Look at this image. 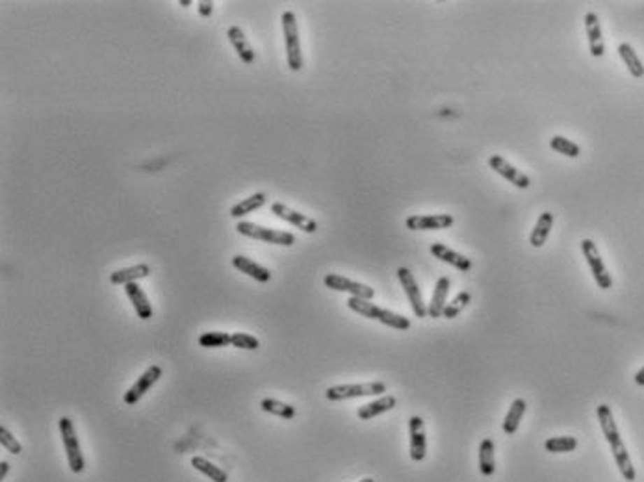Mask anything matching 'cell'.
I'll list each match as a JSON object with an SVG mask.
<instances>
[{
    "instance_id": "cell-1",
    "label": "cell",
    "mask_w": 644,
    "mask_h": 482,
    "mask_svg": "<svg viewBox=\"0 0 644 482\" xmlns=\"http://www.w3.org/2000/svg\"><path fill=\"white\" fill-rule=\"evenodd\" d=\"M596 414H598L600 427L601 430H603V436H606L607 444L611 447L613 458L617 462V466L618 469H620V473H622V477L628 482H634L635 477H637V473H635V467L634 464H631L628 449H626V445H624L622 441L620 430H618L617 423H615L611 408L607 407V404H600V407L596 408Z\"/></svg>"
},
{
    "instance_id": "cell-2",
    "label": "cell",
    "mask_w": 644,
    "mask_h": 482,
    "mask_svg": "<svg viewBox=\"0 0 644 482\" xmlns=\"http://www.w3.org/2000/svg\"><path fill=\"white\" fill-rule=\"evenodd\" d=\"M348 306L349 310L357 312V314L368 317V319H375V321L382 323V325H387L390 328H396V330H408L410 328V319H407L401 314H396V312L385 310L381 306L373 305L371 300L349 297Z\"/></svg>"
},
{
    "instance_id": "cell-3",
    "label": "cell",
    "mask_w": 644,
    "mask_h": 482,
    "mask_svg": "<svg viewBox=\"0 0 644 482\" xmlns=\"http://www.w3.org/2000/svg\"><path fill=\"white\" fill-rule=\"evenodd\" d=\"M280 22H282V32H285L288 67H290V71L297 73V71L303 69V52H301L299 27H297L296 13L294 11H285L282 17H280Z\"/></svg>"
},
{
    "instance_id": "cell-4",
    "label": "cell",
    "mask_w": 644,
    "mask_h": 482,
    "mask_svg": "<svg viewBox=\"0 0 644 482\" xmlns=\"http://www.w3.org/2000/svg\"><path fill=\"white\" fill-rule=\"evenodd\" d=\"M236 231L240 232L242 236L252 238V240L258 241H266V243H273V245L290 247L296 243V236H294L292 232L275 231V228L257 225V223H251V221H240L236 225Z\"/></svg>"
},
{
    "instance_id": "cell-5",
    "label": "cell",
    "mask_w": 644,
    "mask_h": 482,
    "mask_svg": "<svg viewBox=\"0 0 644 482\" xmlns=\"http://www.w3.org/2000/svg\"><path fill=\"white\" fill-rule=\"evenodd\" d=\"M59 432H62V441H64L65 453H67V462L73 473H82L86 469V462H84V455H82L80 441L76 436V429L73 421L69 418H62L58 421Z\"/></svg>"
},
{
    "instance_id": "cell-6",
    "label": "cell",
    "mask_w": 644,
    "mask_h": 482,
    "mask_svg": "<svg viewBox=\"0 0 644 482\" xmlns=\"http://www.w3.org/2000/svg\"><path fill=\"white\" fill-rule=\"evenodd\" d=\"M387 393L385 382H364V384H338L331 386L325 391L329 401H345V399H359V397L381 395Z\"/></svg>"
},
{
    "instance_id": "cell-7",
    "label": "cell",
    "mask_w": 644,
    "mask_h": 482,
    "mask_svg": "<svg viewBox=\"0 0 644 482\" xmlns=\"http://www.w3.org/2000/svg\"><path fill=\"white\" fill-rule=\"evenodd\" d=\"M581 251H583V256H585L587 263H589V268L592 271V277H594L596 284L600 289H611L613 288V279L609 271H607L606 263L601 260L600 251H598V247L592 240H583L581 241Z\"/></svg>"
},
{
    "instance_id": "cell-8",
    "label": "cell",
    "mask_w": 644,
    "mask_h": 482,
    "mask_svg": "<svg viewBox=\"0 0 644 482\" xmlns=\"http://www.w3.org/2000/svg\"><path fill=\"white\" fill-rule=\"evenodd\" d=\"M396 275L397 279H399V282H401L403 289H405V295H407L408 302H410V308H413L414 316L418 317V319H425V317L429 316V314H427V306H425L422 291H420L418 288V282L414 279V275L410 273V269L399 268Z\"/></svg>"
},
{
    "instance_id": "cell-9",
    "label": "cell",
    "mask_w": 644,
    "mask_h": 482,
    "mask_svg": "<svg viewBox=\"0 0 644 482\" xmlns=\"http://www.w3.org/2000/svg\"><path fill=\"white\" fill-rule=\"evenodd\" d=\"M323 284L327 286L329 289H334V291H344V293H349L351 297H359V299L371 300L373 297H375V289L366 284H360V282H355V280L348 279V277H342V275H334V273L325 275Z\"/></svg>"
},
{
    "instance_id": "cell-10",
    "label": "cell",
    "mask_w": 644,
    "mask_h": 482,
    "mask_svg": "<svg viewBox=\"0 0 644 482\" xmlns=\"http://www.w3.org/2000/svg\"><path fill=\"white\" fill-rule=\"evenodd\" d=\"M489 166L492 171L498 173L499 177H503L507 182H510L518 189H527L529 186H531V180H529V177H527L526 173H522L520 169H516L515 166H510L509 161L505 160L503 156L492 154L489 158Z\"/></svg>"
},
{
    "instance_id": "cell-11",
    "label": "cell",
    "mask_w": 644,
    "mask_h": 482,
    "mask_svg": "<svg viewBox=\"0 0 644 482\" xmlns=\"http://www.w3.org/2000/svg\"><path fill=\"white\" fill-rule=\"evenodd\" d=\"M455 219L450 214H435V215H410L405 221L408 231H444L453 226Z\"/></svg>"
},
{
    "instance_id": "cell-12",
    "label": "cell",
    "mask_w": 644,
    "mask_h": 482,
    "mask_svg": "<svg viewBox=\"0 0 644 482\" xmlns=\"http://www.w3.org/2000/svg\"><path fill=\"white\" fill-rule=\"evenodd\" d=\"M160 377H162L160 365H156V364L149 365V367L145 370V373H143V375H141L140 379L134 382V386H132V388H130V390L123 395L124 404H136V402L140 401L141 397L145 395L147 391H149L150 388L158 382Z\"/></svg>"
},
{
    "instance_id": "cell-13",
    "label": "cell",
    "mask_w": 644,
    "mask_h": 482,
    "mask_svg": "<svg viewBox=\"0 0 644 482\" xmlns=\"http://www.w3.org/2000/svg\"><path fill=\"white\" fill-rule=\"evenodd\" d=\"M271 214L277 215L279 219L286 221V223H290V225L297 226L299 231L306 232V234H314V232L317 231V223L312 219V217L299 214V212L288 208V206L282 203L271 204Z\"/></svg>"
},
{
    "instance_id": "cell-14",
    "label": "cell",
    "mask_w": 644,
    "mask_h": 482,
    "mask_svg": "<svg viewBox=\"0 0 644 482\" xmlns=\"http://www.w3.org/2000/svg\"><path fill=\"white\" fill-rule=\"evenodd\" d=\"M408 432H410V458L414 462H422L427 455V436H425L424 419L420 416H413L408 419Z\"/></svg>"
},
{
    "instance_id": "cell-15",
    "label": "cell",
    "mask_w": 644,
    "mask_h": 482,
    "mask_svg": "<svg viewBox=\"0 0 644 482\" xmlns=\"http://www.w3.org/2000/svg\"><path fill=\"white\" fill-rule=\"evenodd\" d=\"M585 30L587 38H589L591 54L594 58H601L606 54V41H603V34H601L600 19H598L594 11H589L585 15Z\"/></svg>"
},
{
    "instance_id": "cell-16",
    "label": "cell",
    "mask_w": 644,
    "mask_h": 482,
    "mask_svg": "<svg viewBox=\"0 0 644 482\" xmlns=\"http://www.w3.org/2000/svg\"><path fill=\"white\" fill-rule=\"evenodd\" d=\"M431 254L435 258H438V260H442V262L450 263L451 268L459 269L462 273L470 271L473 265L470 258L462 256V254H459V252L455 251H451L450 247L442 245V243H433V245H431Z\"/></svg>"
},
{
    "instance_id": "cell-17",
    "label": "cell",
    "mask_w": 644,
    "mask_h": 482,
    "mask_svg": "<svg viewBox=\"0 0 644 482\" xmlns=\"http://www.w3.org/2000/svg\"><path fill=\"white\" fill-rule=\"evenodd\" d=\"M451 288V280L448 277H441V279L436 280L435 284V291H433V299H431L429 306H427V314H429L431 319H441V316L444 314V308H446V299L448 293H450Z\"/></svg>"
},
{
    "instance_id": "cell-18",
    "label": "cell",
    "mask_w": 644,
    "mask_h": 482,
    "mask_svg": "<svg viewBox=\"0 0 644 482\" xmlns=\"http://www.w3.org/2000/svg\"><path fill=\"white\" fill-rule=\"evenodd\" d=\"M232 265H234L238 271H242L243 275L251 277L252 280H257V282H269V280H271V271L264 268V265H260V263L252 262L251 258L248 256L236 254V256L232 258Z\"/></svg>"
},
{
    "instance_id": "cell-19",
    "label": "cell",
    "mask_w": 644,
    "mask_h": 482,
    "mask_svg": "<svg viewBox=\"0 0 644 482\" xmlns=\"http://www.w3.org/2000/svg\"><path fill=\"white\" fill-rule=\"evenodd\" d=\"M124 291H127V295H129L130 302H132V306H134L138 317L143 319V321L150 319V317H152V306H150L147 295L143 293L141 286L138 284V282H130V284L124 286Z\"/></svg>"
},
{
    "instance_id": "cell-20",
    "label": "cell",
    "mask_w": 644,
    "mask_h": 482,
    "mask_svg": "<svg viewBox=\"0 0 644 482\" xmlns=\"http://www.w3.org/2000/svg\"><path fill=\"white\" fill-rule=\"evenodd\" d=\"M227 38H229V41H231L234 50H236L238 58L242 59L243 64H252V61H255L257 56H255V50H252L251 43H249L248 38H245L242 28L231 27L229 28V32H227Z\"/></svg>"
},
{
    "instance_id": "cell-21",
    "label": "cell",
    "mask_w": 644,
    "mask_h": 482,
    "mask_svg": "<svg viewBox=\"0 0 644 482\" xmlns=\"http://www.w3.org/2000/svg\"><path fill=\"white\" fill-rule=\"evenodd\" d=\"M396 404H397L396 397L382 395L381 399H375V401H371V402H368V404H364V407H360L357 416H359L360 419L368 421V419H373V418H377V416H381V414L390 412L392 408H396Z\"/></svg>"
},
{
    "instance_id": "cell-22",
    "label": "cell",
    "mask_w": 644,
    "mask_h": 482,
    "mask_svg": "<svg viewBox=\"0 0 644 482\" xmlns=\"http://www.w3.org/2000/svg\"><path fill=\"white\" fill-rule=\"evenodd\" d=\"M150 275V268L147 263H138V265H132V268H124L119 269V271H113L110 275V282L112 284H130V282H136V280H141L149 277Z\"/></svg>"
},
{
    "instance_id": "cell-23",
    "label": "cell",
    "mask_w": 644,
    "mask_h": 482,
    "mask_svg": "<svg viewBox=\"0 0 644 482\" xmlns=\"http://www.w3.org/2000/svg\"><path fill=\"white\" fill-rule=\"evenodd\" d=\"M553 226V214L552 212H544L541 214L538 221L533 226L531 234H529V243H531L535 249H541L548 241V236H550V232H552Z\"/></svg>"
},
{
    "instance_id": "cell-24",
    "label": "cell",
    "mask_w": 644,
    "mask_h": 482,
    "mask_svg": "<svg viewBox=\"0 0 644 482\" xmlns=\"http://www.w3.org/2000/svg\"><path fill=\"white\" fill-rule=\"evenodd\" d=\"M494 441L490 438H485L479 444V472L485 477H492L496 472V456H494Z\"/></svg>"
},
{
    "instance_id": "cell-25",
    "label": "cell",
    "mask_w": 644,
    "mask_h": 482,
    "mask_svg": "<svg viewBox=\"0 0 644 482\" xmlns=\"http://www.w3.org/2000/svg\"><path fill=\"white\" fill-rule=\"evenodd\" d=\"M618 56L624 61V65L628 67L629 75L634 78H643L644 76V65L641 61L639 54L635 52V48L629 43H620L618 45Z\"/></svg>"
},
{
    "instance_id": "cell-26",
    "label": "cell",
    "mask_w": 644,
    "mask_h": 482,
    "mask_svg": "<svg viewBox=\"0 0 644 482\" xmlns=\"http://www.w3.org/2000/svg\"><path fill=\"white\" fill-rule=\"evenodd\" d=\"M526 408H527L526 399H515V401H513L509 412H507V416H505V419H503V432L505 434L513 436V434L518 430L522 418H524V414H526Z\"/></svg>"
},
{
    "instance_id": "cell-27",
    "label": "cell",
    "mask_w": 644,
    "mask_h": 482,
    "mask_svg": "<svg viewBox=\"0 0 644 482\" xmlns=\"http://www.w3.org/2000/svg\"><path fill=\"white\" fill-rule=\"evenodd\" d=\"M264 204H266V193H255V195H251V197L242 200V203H238L232 206L231 217H236V219H240V217H245V215L252 214L255 210L262 208Z\"/></svg>"
},
{
    "instance_id": "cell-28",
    "label": "cell",
    "mask_w": 644,
    "mask_h": 482,
    "mask_svg": "<svg viewBox=\"0 0 644 482\" xmlns=\"http://www.w3.org/2000/svg\"><path fill=\"white\" fill-rule=\"evenodd\" d=\"M192 466H194L199 473H203V475H206L208 479H212L214 482L229 481V475H227L221 467H217L210 460L203 458V456H194V458H192Z\"/></svg>"
},
{
    "instance_id": "cell-29",
    "label": "cell",
    "mask_w": 644,
    "mask_h": 482,
    "mask_svg": "<svg viewBox=\"0 0 644 482\" xmlns=\"http://www.w3.org/2000/svg\"><path fill=\"white\" fill-rule=\"evenodd\" d=\"M260 408H262L264 412H268V414H273V416H277V418H282V419H294L296 418V408L292 407V404H286V402H280V401H277V399H262V402H260Z\"/></svg>"
},
{
    "instance_id": "cell-30",
    "label": "cell",
    "mask_w": 644,
    "mask_h": 482,
    "mask_svg": "<svg viewBox=\"0 0 644 482\" xmlns=\"http://www.w3.org/2000/svg\"><path fill=\"white\" fill-rule=\"evenodd\" d=\"M550 147H552V150H555L559 154L566 156V158H578V156L581 154L580 145L570 141L568 138H564V136H553L552 140H550Z\"/></svg>"
},
{
    "instance_id": "cell-31",
    "label": "cell",
    "mask_w": 644,
    "mask_h": 482,
    "mask_svg": "<svg viewBox=\"0 0 644 482\" xmlns=\"http://www.w3.org/2000/svg\"><path fill=\"white\" fill-rule=\"evenodd\" d=\"M470 302H472V295H470V291H461L455 299L451 300V302H448L442 316L446 317V319H455L462 310H466V306L470 305Z\"/></svg>"
},
{
    "instance_id": "cell-32",
    "label": "cell",
    "mask_w": 644,
    "mask_h": 482,
    "mask_svg": "<svg viewBox=\"0 0 644 482\" xmlns=\"http://www.w3.org/2000/svg\"><path fill=\"white\" fill-rule=\"evenodd\" d=\"M548 453H570L578 447V439L572 436H557V438H548L544 441Z\"/></svg>"
},
{
    "instance_id": "cell-33",
    "label": "cell",
    "mask_w": 644,
    "mask_h": 482,
    "mask_svg": "<svg viewBox=\"0 0 644 482\" xmlns=\"http://www.w3.org/2000/svg\"><path fill=\"white\" fill-rule=\"evenodd\" d=\"M199 345L206 349H220L231 345V334L227 333H204L199 337Z\"/></svg>"
},
{
    "instance_id": "cell-34",
    "label": "cell",
    "mask_w": 644,
    "mask_h": 482,
    "mask_svg": "<svg viewBox=\"0 0 644 482\" xmlns=\"http://www.w3.org/2000/svg\"><path fill=\"white\" fill-rule=\"evenodd\" d=\"M231 345H234L236 349H245V351H257L260 347V342H258V337L248 333H234L231 334Z\"/></svg>"
},
{
    "instance_id": "cell-35",
    "label": "cell",
    "mask_w": 644,
    "mask_h": 482,
    "mask_svg": "<svg viewBox=\"0 0 644 482\" xmlns=\"http://www.w3.org/2000/svg\"><path fill=\"white\" fill-rule=\"evenodd\" d=\"M0 445H2L8 453H11V455H19V453H22V445L19 444V439H17L10 430L6 429L4 425L0 427Z\"/></svg>"
},
{
    "instance_id": "cell-36",
    "label": "cell",
    "mask_w": 644,
    "mask_h": 482,
    "mask_svg": "<svg viewBox=\"0 0 644 482\" xmlns=\"http://www.w3.org/2000/svg\"><path fill=\"white\" fill-rule=\"evenodd\" d=\"M214 11V2L212 0H201L199 2V13L203 17H210Z\"/></svg>"
},
{
    "instance_id": "cell-37",
    "label": "cell",
    "mask_w": 644,
    "mask_h": 482,
    "mask_svg": "<svg viewBox=\"0 0 644 482\" xmlns=\"http://www.w3.org/2000/svg\"><path fill=\"white\" fill-rule=\"evenodd\" d=\"M8 473H10V464L8 462H0V481H4Z\"/></svg>"
},
{
    "instance_id": "cell-38",
    "label": "cell",
    "mask_w": 644,
    "mask_h": 482,
    "mask_svg": "<svg viewBox=\"0 0 644 482\" xmlns=\"http://www.w3.org/2000/svg\"><path fill=\"white\" fill-rule=\"evenodd\" d=\"M635 384L644 386V365L639 371H637V373H635Z\"/></svg>"
},
{
    "instance_id": "cell-39",
    "label": "cell",
    "mask_w": 644,
    "mask_h": 482,
    "mask_svg": "<svg viewBox=\"0 0 644 482\" xmlns=\"http://www.w3.org/2000/svg\"><path fill=\"white\" fill-rule=\"evenodd\" d=\"M178 4H180V6H184V8H186V6H192V0H180V2H178Z\"/></svg>"
},
{
    "instance_id": "cell-40",
    "label": "cell",
    "mask_w": 644,
    "mask_h": 482,
    "mask_svg": "<svg viewBox=\"0 0 644 482\" xmlns=\"http://www.w3.org/2000/svg\"><path fill=\"white\" fill-rule=\"evenodd\" d=\"M359 482H375V481H373L371 477H366V479H362V481H359Z\"/></svg>"
}]
</instances>
